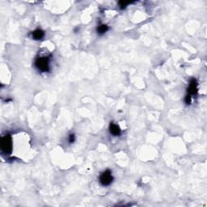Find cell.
I'll list each match as a JSON object with an SVG mask.
<instances>
[{
    "instance_id": "cell-1",
    "label": "cell",
    "mask_w": 207,
    "mask_h": 207,
    "mask_svg": "<svg viewBox=\"0 0 207 207\" xmlns=\"http://www.w3.org/2000/svg\"><path fill=\"white\" fill-rule=\"evenodd\" d=\"M49 59L48 57H40L36 59L35 66L41 72H48L49 71Z\"/></svg>"
},
{
    "instance_id": "cell-2",
    "label": "cell",
    "mask_w": 207,
    "mask_h": 207,
    "mask_svg": "<svg viewBox=\"0 0 207 207\" xmlns=\"http://www.w3.org/2000/svg\"><path fill=\"white\" fill-rule=\"evenodd\" d=\"M1 148L2 151L7 154H10L12 150V138L10 134H7L2 137L1 142Z\"/></svg>"
},
{
    "instance_id": "cell-3",
    "label": "cell",
    "mask_w": 207,
    "mask_h": 207,
    "mask_svg": "<svg viewBox=\"0 0 207 207\" xmlns=\"http://www.w3.org/2000/svg\"><path fill=\"white\" fill-rule=\"evenodd\" d=\"M113 181V177L110 170H106L99 176V182L103 186H108Z\"/></svg>"
},
{
    "instance_id": "cell-4",
    "label": "cell",
    "mask_w": 207,
    "mask_h": 207,
    "mask_svg": "<svg viewBox=\"0 0 207 207\" xmlns=\"http://www.w3.org/2000/svg\"><path fill=\"white\" fill-rule=\"evenodd\" d=\"M197 91V83L195 79H192L189 82V86L188 88V93L189 95H195Z\"/></svg>"
},
{
    "instance_id": "cell-5",
    "label": "cell",
    "mask_w": 207,
    "mask_h": 207,
    "mask_svg": "<svg viewBox=\"0 0 207 207\" xmlns=\"http://www.w3.org/2000/svg\"><path fill=\"white\" fill-rule=\"evenodd\" d=\"M109 132L114 135V136H119L122 134V130L119 127V126L115 123H111L109 125Z\"/></svg>"
},
{
    "instance_id": "cell-6",
    "label": "cell",
    "mask_w": 207,
    "mask_h": 207,
    "mask_svg": "<svg viewBox=\"0 0 207 207\" xmlns=\"http://www.w3.org/2000/svg\"><path fill=\"white\" fill-rule=\"evenodd\" d=\"M45 37V32L43 30L40 29H37L36 30H34L32 33V37H33L34 40H37V41H39V40H42Z\"/></svg>"
},
{
    "instance_id": "cell-7",
    "label": "cell",
    "mask_w": 207,
    "mask_h": 207,
    "mask_svg": "<svg viewBox=\"0 0 207 207\" xmlns=\"http://www.w3.org/2000/svg\"><path fill=\"white\" fill-rule=\"evenodd\" d=\"M108 30V27L105 25H101L98 26L97 28V33L99 35H103Z\"/></svg>"
},
{
    "instance_id": "cell-8",
    "label": "cell",
    "mask_w": 207,
    "mask_h": 207,
    "mask_svg": "<svg viewBox=\"0 0 207 207\" xmlns=\"http://www.w3.org/2000/svg\"><path fill=\"white\" fill-rule=\"evenodd\" d=\"M130 2H125V1H121V2H118V4H119V7H120L121 9H123L125 8L127 5L129 4Z\"/></svg>"
},
{
    "instance_id": "cell-9",
    "label": "cell",
    "mask_w": 207,
    "mask_h": 207,
    "mask_svg": "<svg viewBox=\"0 0 207 207\" xmlns=\"http://www.w3.org/2000/svg\"><path fill=\"white\" fill-rule=\"evenodd\" d=\"M185 104H190L191 102H192V97H191V95H187L186 96H185Z\"/></svg>"
},
{
    "instance_id": "cell-10",
    "label": "cell",
    "mask_w": 207,
    "mask_h": 207,
    "mask_svg": "<svg viewBox=\"0 0 207 207\" xmlns=\"http://www.w3.org/2000/svg\"><path fill=\"white\" fill-rule=\"evenodd\" d=\"M68 141H69L70 143H73L75 141V136L74 134H71L69 135V138H68Z\"/></svg>"
}]
</instances>
